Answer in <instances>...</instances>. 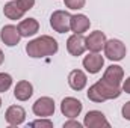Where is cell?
I'll use <instances>...</instances> for the list:
<instances>
[{
  "instance_id": "obj_4",
  "label": "cell",
  "mask_w": 130,
  "mask_h": 128,
  "mask_svg": "<svg viewBox=\"0 0 130 128\" xmlns=\"http://www.w3.org/2000/svg\"><path fill=\"white\" fill-rule=\"evenodd\" d=\"M32 110L38 118H50L55 113V101L50 96H41L35 101Z\"/></svg>"
},
{
  "instance_id": "obj_9",
  "label": "cell",
  "mask_w": 130,
  "mask_h": 128,
  "mask_svg": "<svg viewBox=\"0 0 130 128\" xmlns=\"http://www.w3.org/2000/svg\"><path fill=\"white\" fill-rule=\"evenodd\" d=\"M83 125L88 128H101V127L109 128L110 127V124L106 119V116L101 112H98V110H91V112L86 113V116L83 119Z\"/></svg>"
},
{
  "instance_id": "obj_14",
  "label": "cell",
  "mask_w": 130,
  "mask_h": 128,
  "mask_svg": "<svg viewBox=\"0 0 130 128\" xmlns=\"http://www.w3.org/2000/svg\"><path fill=\"white\" fill-rule=\"evenodd\" d=\"M103 65H104V59L98 53H91V54L85 56V59H83V68L89 74H97V72H100L101 68H103Z\"/></svg>"
},
{
  "instance_id": "obj_7",
  "label": "cell",
  "mask_w": 130,
  "mask_h": 128,
  "mask_svg": "<svg viewBox=\"0 0 130 128\" xmlns=\"http://www.w3.org/2000/svg\"><path fill=\"white\" fill-rule=\"evenodd\" d=\"M67 50L71 56H82L86 50V41L83 35H77L73 33L68 39H67Z\"/></svg>"
},
{
  "instance_id": "obj_13",
  "label": "cell",
  "mask_w": 130,
  "mask_h": 128,
  "mask_svg": "<svg viewBox=\"0 0 130 128\" xmlns=\"http://www.w3.org/2000/svg\"><path fill=\"white\" fill-rule=\"evenodd\" d=\"M91 26V21L86 15L83 14H76V15H71V21H70V30L77 35H83L89 29Z\"/></svg>"
},
{
  "instance_id": "obj_17",
  "label": "cell",
  "mask_w": 130,
  "mask_h": 128,
  "mask_svg": "<svg viewBox=\"0 0 130 128\" xmlns=\"http://www.w3.org/2000/svg\"><path fill=\"white\" fill-rule=\"evenodd\" d=\"M32 95H33V86H32V83H29L27 80H21V81H18L15 84L14 96L18 101H27Z\"/></svg>"
},
{
  "instance_id": "obj_3",
  "label": "cell",
  "mask_w": 130,
  "mask_h": 128,
  "mask_svg": "<svg viewBox=\"0 0 130 128\" xmlns=\"http://www.w3.org/2000/svg\"><path fill=\"white\" fill-rule=\"evenodd\" d=\"M104 54L109 60H113V62H120L126 57V53H127V48L124 45L123 41L120 39H109L106 41L104 44Z\"/></svg>"
},
{
  "instance_id": "obj_19",
  "label": "cell",
  "mask_w": 130,
  "mask_h": 128,
  "mask_svg": "<svg viewBox=\"0 0 130 128\" xmlns=\"http://www.w3.org/2000/svg\"><path fill=\"white\" fill-rule=\"evenodd\" d=\"M12 86V77L6 72H0V94L6 92Z\"/></svg>"
},
{
  "instance_id": "obj_11",
  "label": "cell",
  "mask_w": 130,
  "mask_h": 128,
  "mask_svg": "<svg viewBox=\"0 0 130 128\" xmlns=\"http://www.w3.org/2000/svg\"><path fill=\"white\" fill-rule=\"evenodd\" d=\"M5 119L9 125L18 127L26 121V112L21 105H11V107H8V110L5 113Z\"/></svg>"
},
{
  "instance_id": "obj_20",
  "label": "cell",
  "mask_w": 130,
  "mask_h": 128,
  "mask_svg": "<svg viewBox=\"0 0 130 128\" xmlns=\"http://www.w3.org/2000/svg\"><path fill=\"white\" fill-rule=\"evenodd\" d=\"M29 127H39V128H53V122L48 118H39L29 124Z\"/></svg>"
},
{
  "instance_id": "obj_21",
  "label": "cell",
  "mask_w": 130,
  "mask_h": 128,
  "mask_svg": "<svg viewBox=\"0 0 130 128\" xmlns=\"http://www.w3.org/2000/svg\"><path fill=\"white\" fill-rule=\"evenodd\" d=\"M64 3H65V6H67L68 9L79 11V9H82V8L85 6L86 0H64Z\"/></svg>"
},
{
  "instance_id": "obj_26",
  "label": "cell",
  "mask_w": 130,
  "mask_h": 128,
  "mask_svg": "<svg viewBox=\"0 0 130 128\" xmlns=\"http://www.w3.org/2000/svg\"><path fill=\"white\" fill-rule=\"evenodd\" d=\"M3 60H5V54H3V51L0 50V65L3 63Z\"/></svg>"
},
{
  "instance_id": "obj_6",
  "label": "cell",
  "mask_w": 130,
  "mask_h": 128,
  "mask_svg": "<svg viewBox=\"0 0 130 128\" xmlns=\"http://www.w3.org/2000/svg\"><path fill=\"white\" fill-rule=\"evenodd\" d=\"M82 109H83V104L77 98H73V96H67V98L62 99V102H61V112H62V115L67 116L68 119L77 118L82 113Z\"/></svg>"
},
{
  "instance_id": "obj_24",
  "label": "cell",
  "mask_w": 130,
  "mask_h": 128,
  "mask_svg": "<svg viewBox=\"0 0 130 128\" xmlns=\"http://www.w3.org/2000/svg\"><path fill=\"white\" fill-rule=\"evenodd\" d=\"M64 128H82V124L74 121V119H70V121H67L64 124Z\"/></svg>"
},
{
  "instance_id": "obj_5",
  "label": "cell",
  "mask_w": 130,
  "mask_h": 128,
  "mask_svg": "<svg viewBox=\"0 0 130 128\" xmlns=\"http://www.w3.org/2000/svg\"><path fill=\"white\" fill-rule=\"evenodd\" d=\"M70 21H71V15L67 11H55L50 17V26L58 33L70 32Z\"/></svg>"
},
{
  "instance_id": "obj_27",
  "label": "cell",
  "mask_w": 130,
  "mask_h": 128,
  "mask_svg": "<svg viewBox=\"0 0 130 128\" xmlns=\"http://www.w3.org/2000/svg\"><path fill=\"white\" fill-rule=\"evenodd\" d=\"M0 107H2V98H0Z\"/></svg>"
},
{
  "instance_id": "obj_25",
  "label": "cell",
  "mask_w": 130,
  "mask_h": 128,
  "mask_svg": "<svg viewBox=\"0 0 130 128\" xmlns=\"http://www.w3.org/2000/svg\"><path fill=\"white\" fill-rule=\"evenodd\" d=\"M123 92H126V94H130V77H127L124 81H123Z\"/></svg>"
},
{
  "instance_id": "obj_8",
  "label": "cell",
  "mask_w": 130,
  "mask_h": 128,
  "mask_svg": "<svg viewBox=\"0 0 130 128\" xmlns=\"http://www.w3.org/2000/svg\"><path fill=\"white\" fill-rule=\"evenodd\" d=\"M86 50H89L91 53H98L104 48V44H106V35L101 32V30H95V32H91L86 38Z\"/></svg>"
},
{
  "instance_id": "obj_2",
  "label": "cell",
  "mask_w": 130,
  "mask_h": 128,
  "mask_svg": "<svg viewBox=\"0 0 130 128\" xmlns=\"http://www.w3.org/2000/svg\"><path fill=\"white\" fill-rule=\"evenodd\" d=\"M121 92H123V89L120 86H113L101 78L92 86H89L86 95H88V99H91L92 102H104L107 99L118 98L121 95Z\"/></svg>"
},
{
  "instance_id": "obj_16",
  "label": "cell",
  "mask_w": 130,
  "mask_h": 128,
  "mask_svg": "<svg viewBox=\"0 0 130 128\" xmlns=\"http://www.w3.org/2000/svg\"><path fill=\"white\" fill-rule=\"evenodd\" d=\"M17 27H18V32L21 35V38H29V36H33L38 33L39 23L35 18H26V20H21Z\"/></svg>"
},
{
  "instance_id": "obj_22",
  "label": "cell",
  "mask_w": 130,
  "mask_h": 128,
  "mask_svg": "<svg viewBox=\"0 0 130 128\" xmlns=\"http://www.w3.org/2000/svg\"><path fill=\"white\" fill-rule=\"evenodd\" d=\"M17 3H18V6H20L24 12L30 11L33 6H35V0H17Z\"/></svg>"
},
{
  "instance_id": "obj_10",
  "label": "cell",
  "mask_w": 130,
  "mask_h": 128,
  "mask_svg": "<svg viewBox=\"0 0 130 128\" xmlns=\"http://www.w3.org/2000/svg\"><path fill=\"white\" fill-rule=\"evenodd\" d=\"M0 39H2V42H3L5 45H8V47L17 45V44L20 42V39H21V35L18 32V27L14 26V24H6V26L2 29V32H0Z\"/></svg>"
},
{
  "instance_id": "obj_23",
  "label": "cell",
  "mask_w": 130,
  "mask_h": 128,
  "mask_svg": "<svg viewBox=\"0 0 130 128\" xmlns=\"http://www.w3.org/2000/svg\"><path fill=\"white\" fill-rule=\"evenodd\" d=\"M121 113H123V118H124V119L130 121V101H129V102H126V104L123 105Z\"/></svg>"
},
{
  "instance_id": "obj_18",
  "label": "cell",
  "mask_w": 130,
  "mask_h": 128,
  "mask_svg": "<svg viewBox=\"0 0 130 128\" xmlns=\"http://www.w3.org/2000/svg\"><path fill=\"white\" fill-rule=\"evenodd\" d=\"M3 14H5V17H8L9 20H21L23 15H24V11L18 6V3H17V0H15V2H9V3L5 5Z\"/></svg>"
},
{
  "instance_id": "obj_1",
  "label": "cell",
  "mask_w": 130,
  "mask_h": 128,
  "mask_svg": "<svg viewBox=\"0 0 130 128\" xmlns=\"http://www.w3.org/2000/svg\"><path fill=\"white\" fill-rule=\"evenodd\" d=\"M58 50H59L58 41L53 36H48V35H41V36L32 39L26 45V53L33 59L53 56V54L58 53Z\"/></svg>"
},
{
  "instance_id": "obj_15",
  "label": "cell",
  "mask_w": 130,
  "mask_h": 128,
  "mask_svg": "<svg viewBox=\"0 0 130 128\" xmlns=\"http://www.w3.org/2000/svg\"><path fill=\"white\" fill-rule=\"evenodd\" d=\"M88 83V78H86V74L82 71V69H74L68 74V84L73 91H83L85 86Z\"/></svg>"
},
{
  "instance_id": "obj_12",
  "label": "cell",
  "mask_w": 130,
  "mask_h": 128,
  "mask_svg": "<svg viewBox=\"0 0 130 128\" xmlns=\"http://www.w3.org/2000/svg\"><path fill=\"white\" fill-rule=\"evenodd\" d=\"M124 78V69L120 65H110L106 68L104 74H103V80L113 84V86H120L123 83Z\"/></svg>"
}]
</instances>
